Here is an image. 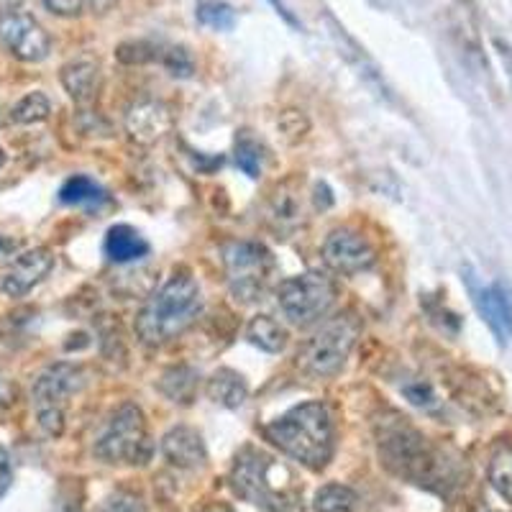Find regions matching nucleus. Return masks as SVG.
<instances>
[{
	"mask_svg": "<svg viewBox=\"0 0 512 512\" xmlns=\"http://www.w3.org/2000/svg\"><path fill=\"white\" fill-rule=\"evenodd\" d=\"M62 85L77 105L95 103L103 85V72H100V62L90 54L77 57L62 67Z\"/></svg>",
	"mask_w": 512,
	"mask_h": 512,
	"instance_id": "16",
	"label": "nucleus"
},
{
	"mask_svg": "<svg viewBox=\"0 0 512 512\" xmlns=\"http://www.w3.org/2000/svg\"><path fill=\"white\" fill-rule=\"evenodd\" d=\"M466 285L474 297L479 315L489 326V331L495 333L497 341L502 346L512 341V292L505 282H495V285H479L474 280V274H466Z\"/></svg>",
	"mask_w": 512,
	"mask_h": 512,
	"instance_id": "12",
	"label": "nucleus"
},
{
	"mask_svg": "<svg viewBox=\"0 0 512 512\" xmlns=\"http://www.w3.org/2000/svg\"><path fill=\"white\" fill-rule=\"evenodd\" d=\"M267 441L308 469H323L333 456V418L323 402H303L264 428Z\"/></svg>",
	"mask_w": 512,
	"mask_h": 512,
	"instance_id": "2",
	"label": "nucleus"
},
{
	"mask_svg": "<svg viewBox=\"0 0 512 512\" xmlns=\"http://www.w3.org/2000/svg\"><path fill=\"white\" fill-rule=\"evenodd\" d=\"M205 392H208L210 400L216 405H223V408H239L249 397V387H246L244 377L239 372H233V369H218L205 384Z\"/></svg>",
	"mask_w": 512,
	"mask_h": 512,
	"instance_id": "19",
	"label": "nucleus"
},
{
	"mask_svg": "<svg viewBox=\"0 0 512 512\" xmlns=\"http://www.w3.org/2000/svg\"><path fill=\"white\" fill-rule=\"evenodd\" d=\"M103 249L111 262L128 264L136 262V259H144L149 254V241L134 226L118 223V226L108 228V233H105Z\"/></svg>",
	"mask_w": 512,
	"mask_h": 512,
	"instance_id": "18",
	"label": "nucleus"
},
{
	"mask_svg": "<svg viewBox=\"0 0 512 512\" xmlns=\"http://www.w3.org/2000/svg\"><path fill=\"white\" fill-rule=\"evenodd\" d=\"M16 241H11V239H3V236H0V256H8L11 254V251H16Z\"/></svg>",
	"mask_w": 512,
	"mask_h": 512,
	"instance_id": "40",
	"label": "nucleus"
},
{
	"mask_svg": "<svg viewBox=\"0 0 512 512\" xmlns=\"http://www.w3.org/2000/svg\"><path fill=\"white\" fill-rule=\"evenodd\" d=\"M11 459H8V451L0 446V497L6 495V489L11 487Z\"/></svg>",
	"mask_w": 512,
	"mask_h": 512,
	"instance_id": "34",
	"label": "nucleus"
},
{
	"mask_svg": "<svg viewBox=\"0 0 512 512\" xmlns=\"http://www.w3.org/2000/svg\"><path fill=\"white\" fill-rule=\"evenodd\" d=\"M359 333L361 326L354 315L346 313L328 320L326 326L320 328L308 344L297 351V367L310 374V377H336L344 369L351 351H354Z\"/></svg>",
	"mask_w": 512,
	"mask_h": 512,
	"instance_id": "5",
	"label": "nucleus"
},
{
	"mask_svg": "<svg viewBox=\"0 0 512 512\" xmlns=\"http://www.w3.org/2000/svg\"><path fill=\"white\" fill-rule=\"evenodd\" d=\"M195 384H198V377L195 372L185 367H177V369H169L167 374L162 377V392L169 397V400L175 402H190L192 400V392H195Z\"/></svg>",
	"mask_w": 512,
	"mask_h": 512,
	"instance_id": "27",
	"label": "nucleus"
},
{
	"mask_svg": "<svg viewBox=\"0 0 512 512\" xmlns=\"http://www.w3.org/2000/svg\"><path fill=\"white\" fill-rule=\"evenodd\" d=\"M49 113H52V103L44 93H29L26 98L18 100L11 111V121L21 123V126H29V123H41L47 121Z\"/></svg>",
	"mask_w": 512,
	"mask_h": 512,
	"instance_id": "26",
	"label": "nucleus"
},
{
	"mask_svg": "<svg viewBox=\"0 0 512 512\" xmlns=\"http://www.w3.org/2000/svg\"><path fill=\"white\" fill-rule=\"evenodd\" d=\"M95 456L105 464H146L152 456V443L146 431L144 413L134 402H126L111 420L105 423L103 433L95 441Z\"/></svg>",
	"mask_w": 512,
	"mask_h": 512,
	"instance_id": "6",
	"label": "nucleus"
},
{
	"mask_svg": "<svg viewBox=\"0 0 512 512\" xmlns=\"http://www.w3.org/2000/svg\"><path fill=\"white\" fill-rule=\"evenodd\" d=\"M21 6H24V0H0V16L16 13Z\"/></svg>",
	"mask_w": 512,
	"mask_h": 512,
	"instance_id": "38",
	"label": "nucleus"
},
{
	"mask_svg": "<svg viewBox=\"0 0 512 512\" xmlns=\"http://www.w3.org/2000/svg\"><path fill=\"white\" fill-rule=\"evenodd\" d=\"M223 267L231 295L241 303H256L272 280L274 256L259 241H231L223 246Z\"/></svg>",
	"mask_w": 512,
	"mask_h": 512,
	"instance_id": "7",
	"label": "nucleus"
},
{
	"mask_svg": "<svg viewBox=\"0 0 512 512\" xmlns=\"http://www.w3.org/2000/svg\"><path fill=\"white\" fill-rule=\"evenodd\" d=\"M277 303L295 326H310L336 303V282L320 272L287 277L277 285Z\"/></svg>",
	"mask_w": 512,
	"mask_h": 512,
	"instance_id": "9",
	"label": "nucleus"
},
{
	"mask_svg": "<svg viewBox=\"0 0 512 512\" xmlns=\"http://www.w3.org/2000/svg\"><path fill=\"white\" fill-rule=\"evenodd\" d=\"M323 259L336 272L359 274L377 264V249L359 231L336 228L323 244Z\"/></svg>",
	"mask_w": 512,
	"mask_h": 512,
	"instance_id": "11",
	"label": "nucleus"
},
{
	"mask_svg": "<svg viewBox=\"0 0 512 512\" xmlns=\"http://www.w3.org/2000/svg\"><path fill=\"white\" fill-rule=\"evenodd\" d=\"M162 49L157 44H149V41H126L118 47V59L126 64H144L154 62V59H162Z\"/></svg>",
	"mask_w": 512,
	"mask_h": 512,
	"instance_id": "29",
	"label": "nucleus"
},
{
	"mask_svg": "<svg viewBox=\"0 0 512 512\" xmlns=\"http://www.w3.org/2000/svg\"><path fill=\"white\" fill-rule=\"evenodd\" d=\"M103 512H146V507L141 505L139 497L121 492V495L111 497V500L105 502Z\"/></svg>",
	"mask_w": 512,
	"mask_h": 512,
	"instance_id": "32",
	"label": "nucleus"
},
{
	"mask_svg": "<svg viewBox=\"0 0 512 512\" xmlns=\"http://www.w3.org/2000/svg\"><path fill=\"white\" fill-rule=\"evenodd\" d=\"M123 123H126L128 139L141 146H152L172 131V111L162 100L141 98L128 108Z\"/></svg>",
	"mask_w": 512,
	"mask_h": 512,
	"instance_id": "13",
	"label": "nucleus"
},
{
	"mask_svg": "<svg viewBox=\"0 0 512 512\" xmlns=\"http://www.w3.org/2000/svg\"><path fill=\"white\" fill-rule=\"evenodd\" d=\"M162 454L177 469H198V466H203L208 461L203 438H200L198 431L187 428V425L172 428L162 438Z\"/></svg>",
	"mask_w": 512,
	"mask_h": 512,
	"instance_id": "17",
	"label": "nucleus"
},
{
	"mask_svg": "<svg viewBox=\"0 0 512 512\" xmlns=\"http://www.w3.org/2000/svg\"><path fill=\"white\" fill-rule=\"evenodd\" d=\"M200 308H203V295L198 282L190 274H172L141 308L136 318V333L149 346L169 344L195 323Z\"/></svg>",
	"mask_w": 512,
	"mask_h": 512,
	"instance_id": "4",
	"label": "nucleus"
},
{
	"mask_svg": "<svg viewBox=\"0 0 512 512\" xmlns=\"http://www.w3.org/2000/svg\"><path fill=\"white\" fill-rule=\"evenodd\" d=\"M195 16L205 29L213 31H231L236 26V11L226 0H200Z\"/></svg>",
	"mask_w": 512,
	"mask_h": 512,
	"instance_id": "24",
	"label": "nucleus"
},
{
	"mask_svg": "<svg viewBox=\"0 0 512 512\" xmlns=\"http://www.w3.org/2000/svg\"><path fill=\"white\" fill-rule=\"evenodd\" d=\"M231 487L264 512H303V487L287 464L259 448H244L231 469Z\"/></svg>",
	"mask_w": 512,
	"mask_h": 512,
	"instance_id": "1",
	"label": "nucleus"
},
{
	"mask_svg": "<svg viewBox=\"0 0 512 512\" xmlns=\"http://www.w3.org/2000/svg\"><path fill=\"white\" fill-rule=\"evenodd\" d=\"M489 484L497 495L512 505V446L497 448L489 459Z\"/></svg>",
	"mask_w": 512,
	"mask_h": 512,
	"instance_id": "22",
	"label": "nucleus"
},
{
	"mask_svg": "<svg viewBox=\"0 0 512 512\" xmlns=\"http://www.w3.org/2000/svg\"><path fill=\"white\" fill-rule=\"evenodd\" d=\"M233 162H236V167H239L246 177L256 180V177L262 175V144L256 139H251V136H239V139H236V146H233Z\"/></svg>",
	"mask_w": 512,
	"mask_h": 512,
	"instance_id": "25",
	"label": "nucleus"
},
{
	"mask_svg": "<svg viewBox=\"0 0 512 512\" xmlns=\"http://www.w3.org/2000/svg\"><path fill=\"white\" fill-rule=\"evenodd\" d=\"M44 3V8H47L49 13H54V16H77V13L82 11V6H85V0H41Z\"/></svg>",
	"mask_w": 512,
	"mask_h": 512,
	"instance_id": "33",
	"label": "nucleus"
},
{
	"mask_svg": "<svg viewBox=\"0 0 512 512\" xmlns=\"http://www.w3.org/2000/svg\"><path fill=\"white\" fill-rule=\"evenodd\" d=\"M246 338L267 354H280L287 346V331L269 315H256L246 328Z\"/></svg>",
	"mask_w": 512,
	"mask_h": 512,
	"instance_id": "20",
	"label": "nucleus"
},
{
	"mask_svg": "<svg viewBox=\"0 0 512 512\" xmlns=\"http://www.w3.org/2000/svg\"><path fill=\"white\" fill-rule=\"evenodd\" d=\"M3 164H6V152L0 149V167H3Z\"/></svg>",
	"mask_w": 512,
	"mask_h": 512,
	"instance_id": "41",
	"label": "nucleus"
},
{
	"mask_svg": "<svg viewBox=\"0 0 512 512\" xmlns=\"http://www.w3.org/2000/svg\"><path fill=\"white\" fill-rule=\"evenodd\" d=\"M379 456L392 474L420 484V487L438 489L441 484H451L454 479L451 464L415 431L413 425L405 423V418L382 423Z\"/></svg>",
	"mask_w": 512,
	"mask_h": 512,
	"instance_id": "3",
	"label": "nucleus"
},
{
	"mask_svg": "<svg viewBox=\"0 0 512 512\" xmlns=\"http://www.w3.org/2000/svg\"><path fill=\"white\" fill-rule=\"evenodd\" d=\"M82 384H85L82 369L75 367V364H67V361L52 364V367H47L36 377L31 397H34L36 418H39L44 433L54 438L62 436L67 400L82 390Z\"/></svg>",
	"mask_w": 512,
	"mask_h": 512,
	"instance_id": "8",
	"label": "nucleus"
},
{
	"mask_svg": "<svg viewBox=\"0 0 512 512\" xmlns=\"http://www.w3.org/2000/svg\"><path fill=\"white\" fill-rule=\"evenodd\" d=\"M88 3H90V8H93V13H108L116 0H88Z\"/></svg>",
	"mask_w": 512,
	"mask_h": 512,
	"instance_id": "39",
	"label": "nucleus"
},
{
	"mask_svg": "<svg viewBox=\"0 0 512 512\" xmlns=\"http://www.w3.org/2000/svg\"><path fill=\"white\" fill-rule=\"evenodd\" d=\"M280 131L287 136V141H300L308 131V121L303 118V113L287 111L280 118Z\"/></svg>",
	"mask_w": 512,
	"mask_h": 512,
	"instance_id": "31",
	"label": "nucleus"
},
{
	"mask_svg": "<svg viewBox=\"0 0 512 512\" xmlns=\"http://www.w3.org/2000/svg\"><path fill=\"white\" fill-rule=\"evenodd\" d=\"M495 49H497V54H500L502 64H505V72H507V77H510V85H512V49L500 39H495Z\"/></svg>",
	"mask_w": 512,
	"mask_h": 512,
	"instance_id": "36",
	"label": "nucleus"
},
{
	"mask_svg": "<svg viewBox=\"0 0 512 512\" xmlns=\"http://www.w3.org/2000/svg\"><path fill=\"white\" fill-rule=\"evenodd\" d=\"M356 492L346 484H326L315 492L313 510L315 512H351L356 505Z\"/></svg>",
	"mask_w": 512,
	"mask_h": 512,
	"instance_id": "23",
	"label": "nucleus"
},
{
	"mask_svg": "<svg viewBox=\"0 0 512 512\" xmlns=\"http://www.w3.org/2000/svg\"><path fill=\"white\" fill-rule=\"evenodd\" d=\"M162 64L169 70V75L175 77H190L195 72L192 54L185 47H169L167 52H162Z\"/></svg>",
	"mask_w": 512,
	"mask_h": 512,
	"instance_id": "30",
	"label": "nucleus"
},
{
	"mask_svg": "<svg viewBox=\"0 0 512 512\" xmlns=\"http://www.w3.org/2000/svg\"><path fill=\"white\" fill-rule=\"evenodd\" d=\"M0 44L21 62H44L52 52V39L29 13L0 16Z\"/></svg>",
	"mask_w": 512,
	"mask_h": 512,
	"instance_id": "10",
	"label": "nucleus"
},
{
	"mask_svg": "<svg viewBox=\"0 0 512 512\" xmlns=\"http://www.w3.org/2000/svg\"><path fill=\"white\" fill-rule=\"evenodd\" d=\"M269 3H272V6H274V11H277L282 18H285L287 24H290V26H300V24H297V18L292 16L290 8L285 6V0H269Z\"/></svg>",
	"mask_w": 512,
	"mask_h": 512,
	"instance_id": "37",
	"label": "nucleus"
},
{
	"mask_svg": "<svg viewBox=\"0 0 512 512\" xmlns=\"http://www.w3.org/2000/svg\"><path fill=\"white\" fill-rule=\"evenodd\" d=\"M54 269V254L44 246L24 251L18 254L11 264H8L3 280H0V290L8 297H24L26 292L34 290L44 277Z\"/></svg>",
	"mask_w": 512,
	"mask_h": 512,
	"instance_id": "14",
	"label": "nucleus"
},
{
	"mask_svg": "<svg viewBox=\"0 0 512 512\" xmlns=\"http://www.w3.org/2000/svg\"><path fill=\"white\" fill-rule=\"evenodd\" d=\"M264 218L269 226L282 236H290L303 223V200H300V182L287 180L274 187L264 205Z\"/></svg>",
	"mask_w": 512,
	"mask_h": 512,
	"instance_id": "15",
	"label": "nucleus"
},
{
	"mask_svg": "<svg viewBox=\"0 0 512 512\" xmlns=\"http://www.w3.org/2000/svg\"><path fill=\"white\" fill-rule=\"evenodd\" d=\"M402 395L408 397L410 405H415V408L425 410V413H436L438 408H441V400H438L436 390L431 387V382H425V379H408V382L402 384L400 387Z\"/></svg>",
	"mask_w": 512,
	"mask_h": 512,
	"instance_id": "28",
	"label": "nucleus"
},
{
	"mask_svg": "<svg viewBox=\"0 0 512 512\" xmlns=\"http://www.w3.org/2000/svg\"><path fill=\"white\" fill-rule=\"evenodd\" d=\"M59 200L64 205H100L108 203V192L88 175H75L64 182L59 190Z\"/></svg>",
	"mask_w": 512,
	"mask_h": 512,
	"instance_id": "21",
	"label": "nucleus"
},
{
	"mask_svg": "<svg viewBox=\"0 0 512 512\" xmlns=\"http://www.w3.org/2000/svg\"><path fill=\"white\" fill-rule=\"evenodd\" d=\"M13 400H16V387L6 374L0 372V408H8Z\"/></svg>",
	"mask_w": 512,
	"mask_h": 512,
	"instance_id": "35",
	"label": "nucleus"
}]
</instances>
